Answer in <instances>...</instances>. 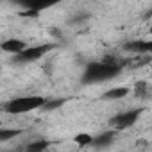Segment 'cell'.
I'll list each match as a JSON object with an SVG mask.
<instances>
[{"label":"cell","mask_w":152,"mask_h":152,"mask_svg":"<svg viewBox=\"0 0 152 152\" xmlns=\"http://www.w3.org/2000/svg\"><path fill=\"white\" fill-rule=\"evenodd\" d=\"M125 48H127L129 52H134V54H148V52L152 50V43H150V41H141V39H138V41L127 43Z\"/></svg>","instance_id":"52a82bcc"},{"label":"cell","mask_w":152,"mask_h":152,"mask_svg":"<svg viewBox=\"0 0 152 152\" xmlns=\"http://www.w3.org/2000/svg\"><path fill=\"white\" fill-rule=\"evenodd\" d=\"M45 100L47 99H43L41 95H22V97L9 100L6 104V111L9 115H25V113L41 109Z\"/></svg>","instance_id":"7a4b0ae2"},{"label":"cell","mask_w":152,"mask_h":152,"mask_svg":"<svg viewBox=\"0 0 152 152\" xmlns=\"http://www.w3.org/2000/svg\"><path fill=\"white\" fill-rule=\"evenodd\" d=\"M73 141L77 143V145H81V147H90L91 141H93V136L88 134V132H79L77 136L73 138Z\"/></svg>","instance_id":"8fae6325"},{"label":"cell","mask_w":152,"mask_h":152,"mask_svg":"<svg viewBox=\"0 0 152 152\" xmlns=\"http://www.w3.org/2000/svg\"><path fill=\"white\" fill-rule=\"evenodd\" d=\"M20 134H22V129H7V127L0 125V141H9Z\"/></svg>","instance_id":"30bf717a"},{"label":"cell","mask_w":152,"mask_h":152,"mask_svg":"<svg viewBox=\"0 0 152 152\" xmlns=\"http://www.w3.org/2000/svg\"><path fill=\"white\" fill-rule=\"evenodd\" d=\"M113 138H115V132L113 131H107V132H102L99 136H93L91 145H95V147H107L113 141Z\"/></svg>","instance_id":"9c48e42d"},{"label":"cell","mask_w":152,"mask_h":152,"mask_svg":"<svg viewBox=\"0 0 152 152\" xmlns=\"http://www.w3.org/2000/svg\"><path fill=\"white\" fill-rule=\"evenodd\" d=\"M25 47H27V43L23 39H20V38H7V39H4L0 43V50L6 52V54H11V56L20 54Z\"/></svg>","instance_id":"5b68a950"},{"label":"cell","mask_w":152,"mask_h":152,"mask_svg":"<svg viewBox=\"0 0 152 152\" xmlns=\"http://www.w3.org/2000/svg\"><path fill=\"white\" fill-rule=\"evenodd\" d=\"M0 125H2V120H0Z\"/></svg>","instance_id":"4fadbf2b"},{"label":"cell","mask_w":152,"mask_h":152,"mask_svg":"<svg viewBox=\"0 0 152 152\" xmlns=\"http://www.w3.org/2000/svg\"><path fill=\"white\" fill-rule=\"evenodd\" d=\"M129 91H131V90H129L127 86H116V88L107 90V91L104 93V99H106V100H120V99L127 97Z\"/></svg>","instance_id":"ba28073f"},{"label":"cell","mask_w":152,"mask_h":152,"mask_svg":"<svg viewBox=\"0 0 152 152\" xmlns=\"http://www.w3.org/2000/svg\"><path fill=\"white\" fill-rule=\"evenodd\" d=\"M25 148L27 150H45L48 148V141H34V143H29Z\"/></svg>","instance_id":"7c38bea8"},{"label":"cell","mask_w":152,"mask_h":152,"mask_svg":"<svg viewBox=\"0 0 152 152\" xmlns=\"http://www.w3.org/2000/svg\"><path fill=\"white\" fill-rule=\"evenodd\" d=\"M54 48H56L54 43H43V45H34V47H29V45H27L20 54L15 56V61H16V63H32V61L41 59L45 54L52 52Z\"/></svg>","instance_id":"3957f363"},{"label":"cell","mask_w":152,"mask_h":152,"mask_svg":"<svg viewBox=\"0 0 152 152\" xmlns=\"http://www.w3.org/2000/svg\"><path fill=\"white\" fill-rule=\"evenodd\" d=\"M0 70H2V66H0Z\"/></svg>","instance_id":"5bb4252c"},{"label":"cell","mask_w":152,"mask_h":152,"mask_svg":"<svg viewBox=\"0 0 152 152\" xmlns=\"http://www.w3.org/2000/svg\"><path fill=\"white\" fill-rule=\"evenodd\" d=\"M18 2H20L23 7L31 9L32 13H38V11H43V9H47V7H52V6L59 4L61 0H18Z\"/></svg>","instance_id":"8992f818"},{"label":"cell","mask_w":152,"mask_h":152,"mask_svg":"<svg viewBox=\"0 0 152 152\" xmlns=\"http://www.w3.org/2000/svg\"><path fill=\"white\" fill-rule=\"evenodd\" d=\"M140 109H131V111H124V113H120L115 120H113V124H115V129L116 131H122V129H129V127H132L134 124H136V120L140 118Z\"/></svg>","instance_id":"277c9868"},{"label":"cell","mask_w":152,"mask_h":152,"mask_svg":"<svg viewBox=\"0 0 152 152\" xmlns=\"http://www.w3.org/2000/svg\"><path fill=\"white\" fill-rule=\"evenodd\" d=\"M120 72L122 68L116 63H91L84 72V79L88 83H104L115 79Z\"/></svg>","instance_id":"6da1fadb"}]
</instances>
